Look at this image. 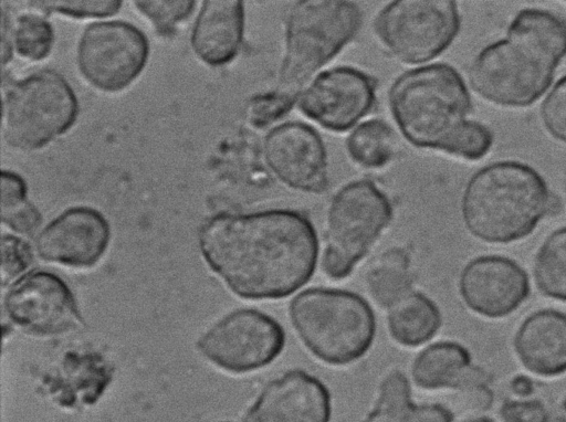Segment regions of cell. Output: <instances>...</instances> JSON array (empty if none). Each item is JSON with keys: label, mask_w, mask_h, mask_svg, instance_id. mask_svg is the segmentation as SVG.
I'll return each mask as SVG.
<instances>
[{"label": "cell", "mask_w": 566, "mask_h": 422, "mask_svg": "<svg viewBox=\"0 0 566 422\" xmlns=\"http://www.w3.org/2000/svg\"><path fill=\"white\" fill-rule=\"evenodd\" d=\"M198 243L227 287L253 300L293 294L311 279L318 257L311 220L290 209L218 213L201 226Z\"/></svg>", "instance_id": "cell-1"}, {"label": "cell", "mask_w": 566, "mask_h": 422, "mask_svg": "<svg viewBox=\"0 0 566 422\" xmlns=\"http://www.w3.org/2000/svg\"><path fill=\"white\" fill-rule=\"evenodd\" d=\"M553 204L546 181L533 167L501 160L470 177L461 197V217L475 239L507 244L528 236Z\"/></svg>", "instance_id": "cell-2"}, {"label": "cell", "mask_w": 566, "mask_h": 422, "mask_svg": "<svg viewBox=\"0 0 566 422\" xmlns=\"http://www.w3.org/2000/svg\"><path fill=\"white\" fill-rule=\"evenodd\" d=\"M391 116L405 139L418 148L450 154L471 120L472 103L461 75L433 63L405 72L388 93Z\"/></svg>", "instance_id": "cell-3"}, {"label": "cell", "mask_w": 566, "mask_h": 422, "mask_svg": "<svg viewBox=\"0 0 566 422\" xmlns=\"http://www.w3.org/2000/svg\"><path fill=\"white\" fill-rule=\"evenodd\" d=\"M291 323L306 349L331 366H346L370 348L376 319L369 304L345 289L315 287L290 303Z\"/></svg>", "instance_id": "cell-4"}, {"label": "cell", "mask_w": 566, "mask_h": 422, "mask_svg": "<svg viewBox=\"0 0 566 422\" xmlns=\"http://www.w3.org/2000/svg\"><path fill=\"white\" fill-rule=\"evenodd\" d=\"M361 11L353 1L301 0L287 9L276 89L298 97L308 78L355 36Z\"/></svg>", "instance_id": "cell-5"}, {"label": "cell", "mask_w": 566, "mask_h": 422, "mask_svg": "<svg viewBox=\"0 0 566 422\" xmlns=\"http://www.w3.org/2000/svg\"><path fill=\"white\" fill-rule=\"evenodd\" d=\"M563 59L532 39L506 30L473 59L469 80L484 101L510 108L535 103L549 88Z\"/></svg>", "instance_id": "cell-6"}, {"label": "cell", "mask_w": 566, "mask_h": 422, "mask_svg": "<svg viewBox=\"0 0 566 422\" xmlns=\"http://www.w3.org/2000/svg\"><path fill=\"white\" fill-rule=\"evenodd\" d=\"M78 112L76 94L60 73L50 68L33 72L3 91V139L19 150L41 149L71 129Z\"/></svg>", "instance_id": "cell-7"}, {"label": "cell", "mask_w": 566, "mask_h": 422, "mask_svg": "<svg viewBox=\"0 0 566 422\" xmlns=\"http://www.w3.org/2000/svg\"><path fill=\"white\" fill-rule=\"evenodd\" d=\"M394 215L389 198L371 181L356 180L332 198L326 217L322 268L326 276H348L388 226Z\"/></svg>", "instance_id": "cell-8"}, {"label": "cell", "mask_w": 566, "mask_h": 422, "mask_svg": "<svg viewBox=\"0 0 566 422\" xmlns=\"http://www.w3.org/2000/svg\"><path fill=\"white\" fill-rule=\"evenodd\" d=\"M374 30L395 59L416 65L450 46L460 30V13L450 0L391 1L377 14Z\"/></svg>", "instance_id": "cell-9"}, {"label": "cell", "mask_w": 566, "mask_h": 422, "mask_svg": "<svg viewBox=\"0 0 566 422\" xmlns=\"http://www.w3.org/2000/svg\"><path fill=\"white\" fill-rule=\"evenodd\" d=\"M148 57L145 33L122 20L86 25L76 50L80 73L93 87L105 93L128 87L145 68Z\"/></svg>", "instance_id": "cell-10"}, {"label": "cell", "mask_w": 566, "mask_h": 422, "mask_svg": "<svg viewBox=\"0 0 566 422\" xmlns=\"http://www.w3.org/2000/svg\"><path fill=\"white\" fill-rule=\"evenodd\" d=\"M284 345V330L274 318L258 309L241 308L213 324L197 347L216 367L241 374L270 365Z\"/></svg>", "instance_id": "cell-11"}, {"label": "cell", "mask_w": 566, "mask_h": 422, "mask_svg": "<svg viewBox=\"0 0 566 422\" xmlns=\"http://www.w3.org/2000/svg\"><path fill=\"white\" fill-rule=\"evenodd\" d=\"M4 309L15 325L36 336L64 334L81 320L70 287L49 271L22 275L8 291Z\"/></svg>", "instance_id": "cell-12"}, {"label": "cell", "mask_w": 566, "mask_h": 422, "mask_svg": "<svg viewBox=\"0 0 566 422\" xmlns=\"http://www.w3.org/2000/svg\"><path fill=\"white\" fill-rule=\"evenodd\" d=\"M375 80L365 72L339 66L319 73L297 97L298 109L332 131L355 126L373 108Z\"/></svg>", "instance_id": "cell-13"}, {"label": "cell", "mask_w": 566, "mask_h": 422, "mask_svg": "<svg viewBox=\"0 0 566 422\" xmlns=\"http://www.w3.org/2000/svg\"><path fill=\"white\" fill-rule=\"evenodd\" d=\"M263 156L272 173L285 186L322 193L328 186L327 156L317 131L302 122H286L264 137Z\"/></svg>", "instance_id": "cell-14"}, {"label": "cell", "mask_w": 566, "mask_h": 422, "mask_svg": "<svg viewBox=\"0 0 566 422\" xmlns=\"http://www.w3.org/2000/svg\"><path fill=\"white\" fill-rule=\"evenodd\" d=\"M459 293L473 313L499 319L514 313L530 296V278L514 260L481 255L470 260L459 277Z\"/></svg>", "instance_id": "cell-15"}, {"label": "cell", "mask_w": 566, "mask_h": 422, "mask_svg": "<svg viewBox=\"0 0 566 422\" xmlns=\"http://www.w3.org/2000/svg\"><path fill=\"white\" fill-rule=\"evenodd\" d=\"M111 240L106 218L96 209L77 205L64 210L36 238L41 259L74 268L99 262Z\"/></svg>", "instance_id": "cell-16"}, {"label": "cell", "mask_w": 566, "mask_h": 422, "mask_svg": "<svg viewBox=\"0 0 566 422\" xmlns=\"http://www.w3.org/2000/svg\"><path fill=\"white\" fill-rule=\"evenodd\" d=\"M332 399L316 377L294 369L269 381L247 409L244 422H331Z\"/></svg>", "instance_id": "cell-17"}, {"label": "cell", "mask_w": 566, "mask_h": 422, "mask_svg": "<svg viewBox=\"0 0 566 422\" xmlns=\"http://www.w3.org/2000/svg\"><path fill=\"white\" fill-rule=\"evenodd\" d=\"M513 347L525 369L541 377H557L566 372V314L556 309H539L518 326Z\"/></svg>", "instance_id": "cell-18"}, {"label": "cell", "mask_w": 566, "mask_h": 422, "mask_svg": "<svg viewBox=\"0 0 566 422\" xmlns=\"http://www.w3.org/2000/svg\"><path fill=\"white\" fill-rule=\"evenodd\" d=\"M244 33V3L239 0H206L191 31L195 54L207 65L222 66L238 55Z\"/></svg>", "instance_id": "cell-19"}, {"label": "cell", "mask_w": 566, "mask_h": 422, "mask_svg": "<svg viewBox=\"0 0 566 422\" xmlns=\"http://www.w3.org/2000/svg\"><path fill=\"white\" fill-rule=\"evenodd\" d=\"M415 383L426 390L461 391L489 384L486 371L472 365L470 351L455 341H439L426 347L412 363Z\"/></svg>", "instance_id": "cell-20"}, {"label": "cell", "mask_w": 566, "mask_h": 422, "mask_svg": "<svg viewBox=\"0 0 566 422\" xmlns=\"http://www.w3.org/2000/svg\"><path fill=\"white\" fill-rule=\"evenodd\" d=\"M437 304L419 292H411L388 309L391 338L401 346L417 347L429 341L441 326Z\"/></svg>", "instance_id": "cell-21"}, {"label": "cell", "mask_w": 566, "mask_h": 422, "mask_svg": "<svg viewBox=\"0 0 566 422\" xmlns=\"http://www.w3.org/2000/svg\"><path fill=\"white\" fill-rule=\"evenodd\" d=\"M412 285L410 254L399 246L381 253L366 274V287L370 297L387 309L411 293Z\"/></svg>", "instance_id": "cell-22"}, {"label": "cell", "mask_w": 566, "mask_h": 422, "mask_svg": "<svg viewBox=\"0 0 566 422\" xmlns=\"http://www.w3.org/2000/svg\"><path fill=\"white\" fill-rule=\"evenodd\" d=\"M346 150L357 165L378 169L387 165L395 152L396 138L392 128L381 119L359 124L347 137Z\"/></svg>", "instance_id": "cell-23"}, {"label": "cell", "mask_w": 566, "mask_h": 422, "mask_svg": "<svg viewBox=\"0 0 566 422\" xmlns=\"http://www.w3.org/2000/svg\"><path fill=\"white\" fill-rule=\"evenodd\" d=\"M534 278L543 295L566 303V226L551 232L541 244Z\"/></svg>", "instance_id": "cell-24"}, {"label": "cell", "mask_w": 566, "mask_h": 422, "mask_svg": "<svg viewBox=\"0 0 566 422\" xmlns=\"http://www.w3.org/2000/svg\"><path fill=\"white\" fill-rule=\"evenodd\" d=\"M416 408L408 379L392 370L380 382L376 400L360 422H417Z\"/></svg>", "instance_id": "cell-25"}, {"label": "cell", "mask_w": 566, "mask_h": 422, "mask_svg": "<svg viewBox=\"0 0 566 422\" xmlns=\"http://www.w3.org/2000/svg\"><path fill=\"white\" fill-rule=\"evenodd\" d=\"M17 52L29 60L45 59L54 43V30L50 22L35 14H21L11 29Z\"/></svg>", "instance_id": "cell-26"}, {"label": "cell", "mask_w": 566, "mask_h": 422, "mask_svg": "<svg viewBox=\"0 0 566 422\" xmlns=\"http://www.w3.org/2000/svg\"><path fill=\"white\" fill-rule=\"evenodd\" d=\"M29 3L43 13L55 12L75 19L109 17L117 13L123 4L119 0H44Z\"/></svg>", "instance_id": "cell-27"}, {"label": "cell", "mask_w": 566, "mask_h": 422, "mask_svg": "<svg viewBox=\"0 0 566 422\" xmlns=\"http://www.w3.org/2000/svg\"><path fill=\"white\" fill-rule=\"evenodd\" d=\"M134 4L154 23L158 32L168 33L193 12L196 1H135Z\"/></svg>", "instance_id": "cell-28"}, {"label": "cell", "mask_w": 566, "mask_h": 422, "mask_svg": "<svg viewBox=\"0 0 566 422\" xmlns=\"http://www.w3.org/2000/svg\"><path fill=\"white\" fill-rule=\"evenodd\" d=\"M539 115L549 136L566 143V75L549 89L541 105Z\"/></svg>", "instance_id": "cell-29"}, {"label": "cell", "mask_w": 566, "mask_h": 422, "mask_svg": "<svg viewBox=\"0 0 566 422\" xmlns=\"http://www.w3.org/2000/svg\"><path fill=\"white\" fill-rule=\"evenodd\" d=\"M297 98L279 89L256 96L249 107L250 122L256 127H264L284 116Z\"/></svg>", "instance_id": "cell-30"}, {"label": "cell", "mask_w": 566, "mask_h": 422, "mask_svg": "<svg viewBox=\"0 0 566 422\" xmlns=\"http://www.w3.org/2000/svg\"><path fill=\"white\" fill-rule=\"evenodd\" d=\"M32 262V250L28 242L11 234L1 238L2 285L24 272Z\"/></svg>", "instance_id": "cell-31"}, {"label": "cell", "mask_w": 566, "mask_h": 422, "mask_svg": "<svg viewBox=\"0 0 566 422\" xmlns=\"http://www.w3.org/2000/svg\"><path fill=\"white\" fill-rule=\"evenodd\" d=\"M501 422H548L546 405L537 399L505 400L499 410Z\"/></svg>", "instance_id": "cell-32"}, {"label": "cell", "mask_w": 566, "mask_h": 422, "mask_svg": "<svg viewBox=\"0 0 566 422\" xmlns=\"http://www.w3.org/2000/svg\"><path fill=\"white\" fill-rule=\"evenodd\" d=\"M1 221L17 233L31 235L42 223V214L30 201L1 212Z\"/></svg>", "instance_id": "cell-33"}, {"label": "cell", "mask_w": 566, "mask_h": 422, "mask_svg": "<svg viewBox=\"0 0 566 422\" xmlns=\"http://www.w3.org/2000/svg\"><path fill=\"white\" fill-rule=\"evenodd\" d=\"M25 180L17 172L2 169L1 171V212L8 211L28 201Z\"/></svg>", "instance_id": "cell-34"}, {"label": "cell", "mask_w": 566, "mask_h": 422, "mask_svg": "<svg viewBox=\"0 0 566 422\" xmlns=\"http://www.w3.org/2000/svg\"><path fill=\"white\" fill-rule=\"evenodd\" d=\"M417 422H454L453 412L440 403H422L416 408Z\"/></svg>", "instance_id": "cell-35"}, {"label": "cell", "mask_w": 566, "mask_h": 422, "mask_svg": "<svg viewBox=\"0 0 566 422\" xmlns=\"http://www.w3.org/2000/svg\"><path fill=\"white\" fill-rule=\"evenodd\" d=\"M1 15V60L2 65H6L11 60L13 42L11 29L10 25H7L6 15L3 11Z\"/></svg>", "instance_id": "cell-36"}, {"label": "cell", "mask_w": 566, "mask_h": 422, "mask_svg": "<svg viewBox=\"0 0 566 422\" xmlns=\"http://www.w3.org/2000/svg\"><path fill=\"white\" fill-rule=\"evenodd\" d=\"M510 388L520 398H527L533 393L534 382L527 376L518 374L512 378Z\"/></svg>", "instance_id": "cell-37"}, {"label": "cell", "mask_w": 566, "mask_h": 422, "mask_svg": "<svg viewBox=\"0 0 566 422\" xmlns=\"http://www.w3.org/2000/svg\"><path fill=\"white\" fill-rule=\"evenodd\" d=\"M460 422H494L491 418L481 415V414H473L465 419H463Z\"/></svg>", "instance_id": "cell-38"}, {"label": "cell", "mask_w": 566, "mask_h": 422, "mask_svg": "<svg viewBox=\"0 0 566 422\" xmlns=\"http://www.w3.org/2000/svg\"><path fill=\"white\" fill-rule=\"evenodd\" d=\"M557 422H566V399L560 404L558 412L556 414Z\"/></svg>", "instance_id": "cell-39"}, {"label": "cell", "mask_w": 566, "mask_h": 422, "mask_svg": "<svg viewBox=\"0 0 566 422\" xmlns=\"http://www.w3.org/2000/svg\"><path fill=\"white\" fill-rule=\"evenodd\" d=\"M563 188H564V197H565V202H566V175L564 176Z\"/></svg>", "instance_id": "cell-40"}]
</instances>
